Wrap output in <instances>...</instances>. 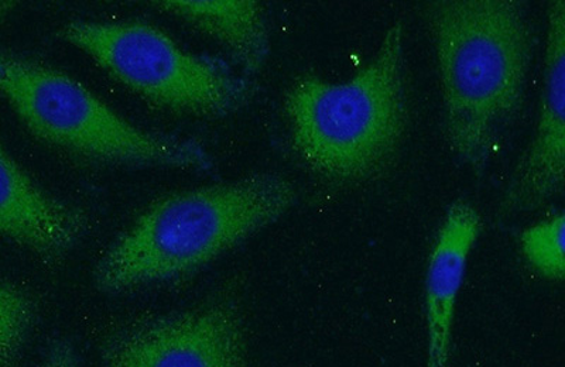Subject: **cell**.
Here are the masks:
<instances>
[{
    "label": "cell",
    "instance_id": "8992f818",
    "mask_svg": "<svg viewBox=\"0 0 565 367\" xmlns=\"http://www.w3.org/2000/svg\"><path fill=\"white\" fill-rule=\"evenodd\" d=\"M100 355L106 367H252L244 314L232 296L119 325Z\"/></svg>",
    "mask_w": 565,
    "mask_h": 367
},
{
    "label": "cell",
    "instance_id": "5b68a950",
    "mask_svg": "<svg viewBox=\"0 0 565 367\" xmlns=\"http://www.w3.org/2000/svg\"><path fill=\"white\" fill-rule=\"evenodd\" d=\"M58 37L141 98L174 112L228 117L256 94L249 78L216 60L185 52L150 24L70 22L60 28Z\"/></svg>",
    "mask_w": 565,
    "mask_h": 367
},
{
    "label": "cell",
    "instance_id": "4fadbf2b",
    "mask_svg": "<svg viewBox=\"0 0 565 367\" xmlns=\"http://www.w3.org/2000/svg\"><path fill=\"white\" fill-rule=\"evenodd\" d=\"M42 367H79L77 355L67 341H55Z\"/></svg>",
    "mask_w": 565,
    "mask_h": 367
},
{
    "label": "cell",
    "instance_id": "ba28073f",
    "mask_svg": "<svg viewBox=\"0 0 565 367\" xmlns=\"http://www.w3.org/2000/svg\"><path fill=\"white\" fill-rule=\"evenodd\" d=\"M481 229V215L476 206L457 199L448 206L434 238L424 283L427 324L424 367H450L458 295Z\"/></svg>",
    "mask_w": 565,
    "mask_h": 367
},
{
    "label": "cell",
    "instance_id": "6da1fadb",
    "mask_svg": "<svg viewBox=\"0 0 565 367\" xmlns=\"http://www.w3.org/2000/svg\"><path fill=\"white\" fill-rule=\"evenodd\" d=\"M440 73L446 138L482 174L501 126L521 110L533 37L518 0H437L424 8Z\"/></svg>",
    "mask_w": 565,
    "mask_h": 367
},
{
    "label": "cell",
    "instance_id": "3957f363",
    "mask_svg": "<svg viewBox=\"0 0 565 367\" xmlns=\"http://www.w3.org/2000/svg\"><path fill=\"white\" fill-rule=\"evenodd\" d=\"M282 108L292 152L312 173L340 184L380 179L395 163L408 125L405 24L388 28L375 58L350 82L296 79Z\"/></svg>",
    "mask_w": 565,
    "mask_h": 367
},
{
    "label": "cell",
    "instance_id": "277c9868",
    "mask_svg": "<svg viewBox=\"0 0 565 367\" xmlns=\"http://www.w3.org/2000/svg\"><path fill=\"white\" fill-rule=\"evenodd\" d=\"M0 97L29 132L94 162L205 171L203 144L148 132L116 114L68 74L0 48Z\"/></svg>",
    "mask_w": 565,
    "mask_h": 367
},
{
    "label": "cell",
    "instance_id": "8fae6325",
    "mask_svg": "<svg viewBox=\"0 0 565 367\" xmlns=\"http://www.w3.org/2000/svg\"><path fill=\"white\" fill-rule=\"evenodd\" d=\"M565 213L546 216L521 234L523 259L539 276L550 281L565 278Z\"/></svg>",
    "mask_w": 565,
    "mask_h": 367
},
{
    "label": "cell",
    "instance_id": "7a4b0ae2",
    "mask_svg": "<svg viewBox=\"0 0 565 367\" xmlns=\"http://www.w3.org/2000/svg\"><path fill=\"white\" fill-rule=\"evenodd\" d=\"M296 199L295 184L274 173L168 195L115 240L95 284L122 293L191 273L276 223Z\"/></svg>",
    "mask_w": 565,
    "mask_h": 367
},
{
    "label": "cell",
    "instance_id": "5bb4252c",
    "mask_svg": "<svg viewBox=\"0 0 565 367\" xmlns=\"http://www.w3.org/2000/svg\"><path fill=\"white\" fill-rule=\"evenodd\" d=\"M14 8H17V3L0 0V20L8 18Z\"/></svg>",
    "mask_w": 565,
    "mask_h": 367
},
{
    "label": "cell",
    "instance_id": "52a82bcc",
    "mask_svg": "<svg viewBox=\"0 0 565 367\" xmlns=\"http://www.w3.org/2000/svg\"><path fill=\"white\" fill-rule=\"evenodd\" d=\"M565 185V2L548 7L544 83L536 133L519 159L504 191L499 215L540 208L562 194Z\"/></svg>",
    "mask_w": 565,
    "mask_h": 367
},
{
    "label": "cell",
    "instance_id": "7c38bea8",
    "mask_svg": "<svg viewBox=\"0 0 565 367\" xmlns=\"http://www.w3.org/2000/svg\"><path fill=\"white\" fill-rule=\"evenodd\" d=\"M33 321V301L0 280V367H18Z\"/></svg>",
    "mask_w": 565,
    "mask_h": 367
},
{
    "label": "cell",
    "instance_id": "30bf717a",
    "mask_svg": "<svg viewBox=\"0 0 565 367\" xmlns=\"http://www.w3.org/2000/svg\"><path fill=\"white\" fill-rule=\"evenodd\" d=\"M153 8L184 20L220 42L247 75L265 67L270 53L269 29L264 9L255 0H163Z\"/></svg>",
    "mask_w": 565,
    "mask_h": 367
},
{
    "label": "cell",
    "instance_id": "9c48e42d",
    "mask_svg": "<svg viewBox=\"0 0 565 367\" xmlns=\"http://www.w3.org/2000/svg\"><path fill=\"white\" fill-rule=\"evenodd\" d=\"M88 216L45 194L0 143V236L60 261L88 229Z\"/></svg>",
    "mask_w": 565,
    "mask_h": 367
}]
</instances>
